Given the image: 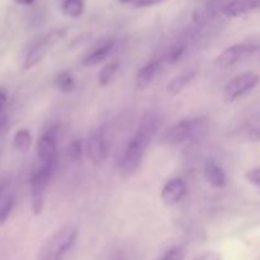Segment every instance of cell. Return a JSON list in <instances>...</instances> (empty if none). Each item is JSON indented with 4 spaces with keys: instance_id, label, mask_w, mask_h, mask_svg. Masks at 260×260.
Wrapping results in <instances>:
<instances>
[{
    "instance_id": "cell-1",
    "label": "cell",
    "mask_w": 260,
    "mask_h": 260,
    "mask_svg": "<svg viewBox=\"0 0 260 260\" xmlns=\"http://www.w3.org/2000/svg\"><path fill=\"white\" fill-rule=\"evenodd\" d=\"M78 234V228L75 225H63L46 240L37 260H63L66 254L75 245Z\"/></svg>"
},
{
    "instance_id": "cell-2",
    "label": "cell",
    "mask_w": 260,
    "mask_h": 260,
    "mask_svg": "<svg viewBox=\"0 0 260 260\" xmlns=\"http://www.w3.org/2000/svg\"><path fill=\"white\" fill-rule=\"evenodd\" d=\"M208 127L207 118L198 117V118L183 119L173 124L161 137V144L165 146H177L192 139H198L206 134Z\"/></svg>"
},
{
    "instance_id": "cell-3",
    "label": "cell",
    "mask_w": 260,
    "mask_h": 260,
    "mask_svg": "<svg viewBox=\"0 0 260 260\" xmlns=\"http://www.w3.org/2000/svg\"><path fill=\"white\" fill-rule=\"evenodd\" d=\"M150 142H151V140L136 131V134L132 136V139L127 144L123 156H122L121 165H119V172H121L122 177L129 178L137 172Z\"/></svg>"
},
{
    "instance_id": "cell-4",
    "label": "cell",
    "mask_w": 260,
    "mask_h": 260,
    "mask_svg": "<svg viewBox=\"0 0 260 260\" xmlns=\"http://www.w3.org/2000/svg\"><path fill=\"white\" fill-rule=\"evenodd\" d=\"M55 162H42L30 178V208L35 216L42 213L45 206V190L52 177Z\"/></svg>"
},
{
    "instance_id": "cell-5",
    "label": "cell",
    "mask_w": 260,
    "mask_h": 260,
    "mask_svg": "<svg viewBox=\"0 0 260 260\" xmlns=\"http://www.w3.org/2000/svg\"><path fill=\"white\" fill-rule=\"evenodd\" d=\"M258 84V74L253 73V71L240 74V75L235 76L233 80H230L226 84L225 89H223V98H225V101L228 103H231V102L236 101V99L241 98L245 94L254 90Z\"/></svg>"
},
{
    "instance_id": "cell-6",
    "label": "cell",
    "mask_w": 260,
    "mask_h": 260,
    "mask_svg": "<svg viewBox=\"0 0 260 260\" xmlns=\"http://www.w3.org/2000/svg\"><path fill=\"white\" fill-rule=\"evenodd\" d=\"M258 46L251 45V43H239V45L230 46L218 55L215 63L220 69H229L253 57L258 52Z\"/></svg>"
},
{
    "instance_id": "cell-7",
    "label": "cell",
    "mask_w": 260,
    "mask_h": 260,
    "mask_svg": "<svg viewBox=\"0 0 260 260\" xmlns=\"http://www.w3.org/2000/svg\"><path fill=\"white\" fill-rule=\"evenodd\" d=\"M109 145L107 141V136L103 129H96L90 132V135L86 139V152L95 167H101L106 161L108 156Z\"/></svg>"
},
{
    "instance_id": "cell-8",
    "label": "cell",
    "mask_w": 260,
    "mask_h": 260,
    "mask_svg": "<svg viewBox=\"0 0 260 260\" xmlns=\"http://www.w3.org/2000/svg\"><path fill=\"white\" fill-rule=\"evenodd\" d=\"M58 37H60L58 33H48L47 36L41 38L38 42H36L35 45L29 48V51H28L27 56H25L24 58L23 68H24L25 70H29V69H32L33 66L37 65L38 62H41L42 58L46 56V53L48 52L50 46L52 45Z\"/></svg>"
},
{
    "instance_id": "cell-9",
    "label": "cell",
    "mask_w": 260,
    "mask_h": 260,
    "mask_svg": "<svg viewBox=\"0 0 260 260\" xmlns=\"http://www.w3.org/2000/svg\"><path fill=\"white\" fill-rule=\"evenodd\" d=\"M187 193V184L182 178L170 179L161 190V200L167 206H174L183 200Z\"/></svg>"
},
{
    "instance_id": "cell-10",
    "label": "cell",
    "mask_w": 260,
    "mask_h": 260,
    "mask_svg": "<svg viewBox=\"0 0 260 260\" xmlns=\"http://www.w3.org/2000/svg\"><path fill=\"white\" fill-rule=\"evenodd\" d=\"M162 118L161 113L157 111H149L142 116L141 121H140L139 127H137V132L145 135L147 139L152 140L157 135L159 129L162 126Z\"/></svg>"
},
{
    "instance_id": "cell-11",
    "label": "cell",
    "mask_w": 260,
    "mask_h": 260,
    "mask_svg": "<svg viewBox=\"0 0 260 260\" xmlns=\"http://www.w3.org/2000/svg\"><path fill=\"white\" fill-rule=\"evenodd\" d=\"M260 7V0H233L223 7L222 13L228 18H238L255 12Z\"/></svg>"
},
{
    "instance_id": "cell-12",
    "label": "cell",
    "mask_w": 260,
    "mask_h": 260,
    "mask_svg": "<svg viewBox=\"0 0 260 260\" xmlns=\"http://www.w3.org/2000/svg\"><path fill=\"white\" fill-rule=\"evenodd\" d=\"M203 175L206 180L215 188H223L226 185V174L215 160L208 159L203 167Z\"/></svg>"
},
{
    "instance_id": "cell-13",
    "label": "cell",
    "mask_w": 260,
    "mask_h": 260,
    "mask_svg": "<svg viewBox=\"0 0 260 260\" xmlns=\"http://www.w3.org/2000/svg\"><path fill=\"white\" fill-rule=\"evenodd\" d=\"M38 157L42 162H56V155H57V146L53 136L51 135H43L38 141L37 146Z\"/></svg>"
},
{
    "instance_id": "cell-14",
    "label": "cell",
    "mask_w": 260,
    "mask_h": 260,
    "mask_svg": "<svg viewBox=\"0 0 260 260\" xmlns=\"http://www.w3.org/2000/svg\"><path fill=\"white\" fill-rule=\"evenodd\" d=\"M159 71L160 61H152V62L145 65L136 75V88L139 90H145L146 88H149Z\"/></svg>"
},
{
    "instance_id": "cell-15",
    "label": "cell",
    "mask_w": 260,
    "mask_h": 260,
    "mask_svg": "<svg viewBox=\"0 0 260 260\" xmlns=\"http://www.w3.org/2000/svg\"><path fill=\"white\" fill-rule=\"evenodd\" d=\"M114 46V41H108V42L103 43V45L98 46L96 48H94L93 51L88 53L85 57L83 58V65L84 66H94L96 63L102 62L103 60H106L107 56L112 52Z\"/></svg>"
},
{
    "instance_id": "cell-16",
    "label": "cell",
    "mask_w": 260,
    "mask_h": 260,
    "mask_svg": "<svg viewBox=\"0 0 260 260\" xmlns=\"http://www.w3.org/2000/svg\"><path fill=\"white\" fill-rule=\"evenodd\" d=\"M194 76V73H183L180 75L175 76L172 81L167 85V94L169 96H177L182 93L183 89L190 83V80Z\"/></svg>"
},
{
    "instance_id": "cell-17",
    "label": "cell",
    "mask_w": 260,
    "mask_h": 260,
    "mask_svg": "<svg viewBox=\"0 0 260 260\" xmlns=\"http://www.w3.org/2000/svg\"><path fill=\"white\" fill-rule=\"evenodd\" d=\"M13 146L20 152H27L32 146V136L27 128H20L13 137Z\"/></svg>"
},
{
    "instance_id": "cell-18",
    "label": "cell",
    "mask_w": 260,
    "mask_h": 260,
    "mask_svg": "<svg viewBox=\"0 0 260 260\" xmlns=\"http://www.w3.org/2000/svg\"><path fill=\"white\" fill-rule=\"evenodd\" d=\"M55 86L61 93H71L75 89V81L70 71H61L55 79Z\"/></svg>"
},
{
    "instance_id": "cell-19",
    "label": "cell",
    "mask_w": 260,
    "mask_h": 260,
    "mask_svg": "<svg viewBox=\"0 0 260 260\" xmlns=\"http://www.w3.org/2000/svg\"><path fill=\"white\" fill-rule=\"evenodd\" d=\"M62 12L70 18H79L84 13L83 0H62Z\"/></svg>"
},
{
    "instance_id": "cell-20",
    "label": "cell",
    "mask_w": 260,
    "mask_h": 260,
    "mask_svg": "<svg viewBox=\"0 0 260 260\" xmlns=\"http://www.w3.org/2000/svg\"><path fill=\"white\" fill-rule=\"evenodd\" d=\"M119 68V63L117 61L113 62H109L108 65L104 66L101 71H99L98 75V83L101 86H107L112 81V79L114 78V75L117 74Z\"/></svg>"
},
{
    "instance_id": "cell-21",
    "label": "cell",
    "mask_w": 260,
    "mask_h": 260,
    "mask_svg": "<svg viewBox=\"0 0 260 260\" xmlns=\"http://www.w3.org/2000/svg\"><path fill=\"white\" fill-rule=\"evenodd\" d=\"M13 207H14V197L13 196H8L5 200H3V202H0V226L7 222L10 213H12Z\"/></svg>"
},
{
    "instance_id": "cell-22",
    "label": "cell",
    "mask_w": 260,
    "mask_h": 260,
    "mask_svg": "<svg viewBox=\"0 0 260 260\" xmlns=\"http://www.w3.org/2000/svg\"><path fill=\"white\" fill-rule=\"evenodd\" d=\"M83 154V144L80 140H74L69 144L66 147V156L71 160V161H78Z\"/></svg>"
},
{
    "instance_id": "cell-23",
    "label": "cell",
    "mask_w": 260,
    "mask_h": 260,
    "mask_svg": "<svg viewBox=\"0 0 260 260\" xmlns=\"http://www.w3.org/2000/svg\"><path fill=\"white\" fill-rule=\"evenodd\" d=\"M185 259V250L182 246H173L169 250L165 251L164 255L159 260H184Z\"/></svg>"
},
{
    "instance_id": "cell-24",
    "label": "cell",
    "mask_w": 260,
    "mask_h": 260,
    "mask_svg": "<svg viewBox=\"0 0 260 260\" xmlns=\"http://www.w3.org/2000/svg\"><path fill=\"white\" fill-rule=\"evenodd\" d=\"M185 48L184 47H178V48H174L173 51H170L169 55L167 56V57L162 60V62H165L167 65H174L175 62H178V61L182 58L183 53H184Z\"/></svg>"
},
{
    "instance_id": "cell-25",
    "label": "cell",
    "mask_w": 260,
    "mask_h": 260,
    "mask_svg": "<svg viewBox=\"0 0 260 260\" xmlns=\"http://www.w3.org/2000/svg\"><path fill=\"white\" fill-rule=\"evenodd\" d=\"M245 179L248 180L250 184H253L255 188L260 187V169L259 168H254L246 172Z\"/></svg>"
},
{
    "instance_id": "cell-26",
    "label": "cell",
    "mask_w": 260,
    "mask_h": 260,
    "mask_svg": "<svg viewBox=\"0 0 260 260\" xmlns=\"http://www.w3.org/2000/svg\"><path fill=\"white\" fill-rule=\"evenodd\" d=\"M167 2V0H136L135 2V7L136 8H151L157 4Z\"/></svg>"
},
{
    "instance_id": "cell-27",
    "label": "cell",
    "mask_w": 260,
    "mask_h": 260,
    "mask_svg": "<svg viewBox=\"0 0 260 260\" xmlns=\"http://www.w3.org/2000/svg\"><path fill=\"white\" fill-rule=\"evenodd\" d=\"M196 260H222V258L216 251H206V253L201 254Z\"/></svg>"
},
{
    "instance_id": "cell-28",
    "label": "cell",
    "mask_w": 260,
    "mask_h": 260,
    "mask_svg": "<svg viewBox=\"0 0 260 260\" xmlns=\"http://www.w3.org/2000/svg\"><path fill=\"white\" fill-rule=\"evenodd\" d=\"M5 103H7V94L0 91V112H2V109L4 108Z\"/></svg>"
},
{
    "instance_id": "cell-29",
    "label": "cell",
    "mask_w": 260,
    "mask_h": 260,
    "mask_svg": "<svg viewBox=\"0 0 260 260\" xmlns=\"http://www.w3.org/2000/svg\"><path fill=\"white\" fill-rule=\"evenodd\" d=\"M17 4H20V5H30L32 3H35L36 0H14Z\"/></svg>"
},
{
    "instance_id": "cell-30",
    "label": "cell",
    "mask_w": 260,
    "mask_h": 260,
    "mask_svg": "<svg viewBox=\"0 0 260 260\" xmlns=\"http://www.w3.org/2000/svg\"><path fill=\"white\" fill-rule=\"evenodd\" d=\"M4 122H5L4 118H0V131H2L3 126H4Z\"/></svg>"
},
{
    "instance_id": "cell-31",
    "label": "cell",
    "mask_w": 260,
    "mask_h": 260,
    "mask_svg": "<svg viewBox=\"0 0 260 260\" xmlns=\"http://www.w3.org/2000/svg\"><path fill=\"white\" fill-rule=\"evenodd\" d=\"M3 190H4V184H0V198H2Z\"/></svg>"
},
{
    "instance_id": "cell-32",
    "label": "cell",
    "mask_w": 260,
    "mask_h": 260,
    "mask_svg": "<svg viewBox=\"0 0 260 260\" xmlns=\"http://www.w3.org/2000/svg\"><path fill=\"white\" fill-rule=\"evenodd\" d=\"M119 2H122V3H129V2H134V0H119Z\"/></svg>"
}]
</instances>
